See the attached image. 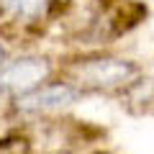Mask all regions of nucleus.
<instances>
[{
    "label": "nucleus",
    "mask_w": 154,
    "mask_h": 154,
    "mask_svg": "<svg viewBox=\"0 0 154 154\" xmlns=\"http://www.w3.org/2000/svg\"><path fill=\"white\" fill-rule=\"evenodd\" d=\"M77 100V90L72 85H41L38 90L18 98V108L28 110V113H36V110H57V108H64V105L75 103Z\"/></svg>",
    "instance_id": "2"
},
{
    "label": "nucleus",
    "mask_w": 154,
    "mask_h": 154,
    "mask_svg": "<svg viewBox=\"0 0 154 154\" xmlns=\"http://www.w3.org/2000/svg\"><path fill=\"white\" fill-rule=\"evenodd\" d=\"M8 8L16 13L18 18L33 21L46 11V0H8Z\"/></svg>",
    "instance_id": "4"
},
{
    "label": "nucleus",
    "mask_w": 154,
    "mask_h": 154,
    "mask_svg": "<svg viewBox=\"0 0 154 154\" xmlns=\"http://www.w3.org/2000/svg\"><path fill=\"white\" fill-rule=\"evenodd\" d=\"M3 59H5V51H3V46H0V69H3Z\"/></svg>",
    "instance_id": "5"
},
{
    "label": "nucleus",
    "mask_w": 154,
    "mask_h": 154,
    "mask_svg": "<svg viewBox=\"0 0 154 154\" xmlns=\"http://www.w3.org/2000/svg\"><path fill=\"white\" fill-rule=\"evenodd\" d=\"M134 75H136V67L126 59H95L88 67H82V77L95 88L121 85Z\"/></svg>",
    "instance_id": "3"
},
{
    "label": "nucleus",
    "mask_w": 154,
    "mask_h": 154,
    "mask_svg": "<svg viewBox=\"0 0 154 154\" xmlns=\"http://www.w3.org/2000/svg\"><path fill=\"white\" fill-rule=\"evenodd\" d=\"M51 67L44 57H23V59L11 62L8 67L0 69V93L5 95H23L33 93L41 88L46 77H49Z\"/></svg>",
    "instance_id": "1"
}]
</instances>
